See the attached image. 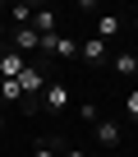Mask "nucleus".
Instances as JSON below:
<instances>
[{"mask_svg":"<svg viewBox=\"0 0 138 157\" xmlns=\"http://www.w3.org/2000/svg\"><path fill=\"white\" fill-rule=\"evenodd\" d=\"M78 120H88V125H97V120H101V111H97L92 102H83V106H78Z\"/></svg>","mask_w":138,"mask_h":157,"instance_id":"nucleus-13","label":"nucleus"},{"mask_svg":"<svg viewBox=\"0 0 138 157\" xmlns=\"http://www.w3.org/2000/svg\"><path fill=\"white\" fill-rule=\"evenodd\" d=\"M133 83H138V78H133Z\"/></svg>","mask_w":138,"mask_h":157,"instance_id":"nucleus-19","label":"nucleus"},{"mask_svg":"<svg viewBox=\"0 0 138 157\" xmlns=\"http://www.w3.org/2000/svg\"><path fill=\"white\" fill-rule=\"evenodd\" d=\"M42 106H46V116H64L69 111V88L60 83V78H51V83H46V93H42Z\"/></svg>","mask_w":138,"mask_h":157,"instance_id":"nucleus-3","label":"nucleus"},{"mask_svg":"<svg viewBox=\"0 0 138 157\" xmlns=\"http://www.w3.org/2000/svg\"><path fill=\"white\" fill-rule=\"evenodd\" d=\"M97 143L101 148H120V120H97Z\"/></svg>","mask_w":138,"mask_h":157,"instance_id":"nucleus-10","label":"nucleus"},{"mask_svg":"<svg viewBox=\"0 0 138 157\" xmlns=\"http://www.w3.org/2000/svg\"><path fill=\"white\" fill-rule=\"evenodd\" d=\"M5 46H9V51H19V56H23V60H28V51H42V37H37V33H32V28H14V33H9V42H5Z\"/></svg>","mask_w":138,"mask_h":157,"instance_id":"nucleus-4","label":"nucleus"},{"mask_svg":"<svg viewBox=\"0 0 138 157\" xmlns=\"http://www.w3.org/2000/svg\"><path fill=\"white\" fill-rule=\"evenodd\" d=\"M0 37H5V14H0Z\"/></svg>","mask_w":138,"mask_h":157,"instance_id":"nucleus-17","label":"nucleus"},{"mask_svg":"<svg viewBox=\"0 0 138 157\" xmlns=\"http://www.w3.org/2000/svg\"><path fill=\"white\" fill-rule=\"evenodd\" d=\"M60 157H83V148H69V143H64V148H60Z\"/></svg>","mask_w":138,"mask_h":157,"instance_id":"nucleus-15","label":"nucleus"},{"mask_svg":"<svg viewBox=\"0 0 138 157\" xmlns=\"http://www.w3.org/2000/svg\"><path fill=\"white\" fill-rule=\"evenodd\" d=\"M78 56H83L88 65H106V60H111V46H106L101 37H88V42L78 46Z\"/></svg>","mask_w":138,"mask_h":157,"instance_id":"nucleus-8","label":"nucleus"},{"mask_svg":"<svg viewBox=\"0 0 138 157\" xmlns=\"http://www.w3.org/2000/svg\"><path fill=\"white\" fill-rule=\"evenodd\" d=\"M51 83V60H28L23 74H19V88H23V111H42V93Z\"/></svg>","mask_w":138,"mask_h":157,"instance_id":"nucleus-1","label":"nucleus"},{"mask_svg":"<svg viewBox=\"0 0 138 157\" xmlns=\"http://www.w3.org/2000/svg\"><path fill=\"white\" fill-rule=\"evenodd\" d=\"M133 28H138V14H133Z\"/></svg>","mask_w":138,"mask_h":157,"instance_id":"nucleus-18","label":"nucleus"},{"mask_svg":"<svg viewBox=\"0 0 138 157\" xmlns=\"http://www.w3.org/2000/svg\"><path fill=\"white\" fill-rule=\"evenodd\" d=\"M60 148H64V139H60V134H46V139H37V143H32V152H28V157H60Z\"/></svg>","mask_w":138,"mask_h":157,"instance_id":"nucleus-11","label":"nucleus"},{"mask_svg":"<svg viewBox=\"0 0 138 157\" xmlns=\"http://www.w3.org/2000/svg\"><path fill=\"white\" fill-rule=\"evenodd\" d=\"M55 23H60V14H55L51 5H37V14H32V33H37V37H51V33H60Z\"/></svg>","mask_w":138,"mask_h":157,"instance_id":"nucleus-5","label":"nucleus"},{"mask_svg":"<svg viewBox=\"0 0 138 157\" xmlns=\"http://www.w3.org/2000/svg\"><path fill=\"white\" fill-rule=\"evenodd\" d=\"M32 14H37V5H28V0H14L9 5V23L14 28H32Z\"/></svg>","mask_w":138,"mask_h":157,"instance_id":"nucleus-9","label":"nucleus"},{"mask_svg":"<svg viewBox=\"0 0 138 157\" xmlns=\"http://www.w3.org/2000/svg\"><path fill=\"white\" fill-rule=\"evenodd\" d=\"M124 111H129V116H138V88H129V97H124Z\"/></svg>","mask_w":138,"mask_h":157,"instance_id":"nucleus-14","label":"nucleus"},{"mask_svg":"<svg viewBox=\"0 0 138 157\" xmlns=\"http://www.w3.org/2000/svg\"><path fill=\"white\" fill-rule=\"evenodd\" d=\"M97 37H101V42L120 37V19H115V14H101V19H97Z\"/></svg>","mask_w":138,"mask_h":157,"instance_id":"nucleus-12","label":"nucleus"},{"mask_svg":"<svg viewBox=\"0 0 138 157\" xmlns=\"http://www.w3.org/2000/svg\"><path fill=\"white\" fill-rule=\"evenodd\" d=\"M106 65L115 69V78H138V56H133V51H115Z\"/></svg>","mask_w":138,"mask_h":157,"instance_id":"nucleus-6","label":"nucleus"},{"mask_svg":"<svg viewBox=\"0 0 138 157\" xmlns=\"http://www.w3.org/2000/svg\"><path fill=\"white\" fill-rule=\"evenodd\" d=\"M42 56H46V60H74V56H78V37L51 33V37H42Z\"/></svg>","mask_w":138,"mask_h":157,"instance_id":"nucleus-2","label":"nucleus"},{"mask_svg":"<svg viewBox=\"0 0 138 157\" xmlns=\"http://www.w3.org/2000/svg\"><path fill=\"white\" fill-rule=\"evenodd\" d=\"M5 129H9V116H5V111H0V134H5Z\"/></svg>","mask_w":138,"mask_h":157,"instance_id":"nucleus-16","label":"nucleus"},{"mask_svg":"<svg viewBox=\"0 0 138 157\" xmlns=\"http://www.w3.org/2000/svg\"><path fill=\"white\" fill-rule=\"evenodd\" d=\"M23 65H28V60H23L19 51H9L5 42H0V78H19V74H23Z\"/></svg>","mask_w":138,"mask_h":157,"instance_id":"nucleus-7","label":"nucleus"}]
</instances>
